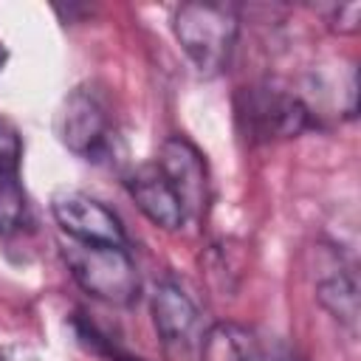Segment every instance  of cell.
Returning a JSON list of instances; mask_svg holds the SVG:
<instances>
[{
	"instance_id": "cell-1",
	"label": "cell",
	"mask_w": 361,
	"mask_h": 361,
	"mask_svg": "<svg viewBox=\"0 0 361 361\" xmlns=\"http://www.w3.org/2000/svg\"><path fill=\"white\" fill-rule=\"evenodd\" d=\"M175 39L192 68L212 79L223 73L240 34V14L228 3H183L172 17Z\"/></svg>"
},
{
	"instance_id": "cell-2",
	"label": "cell",
	"mask_w": 361,
	"mask_h": 361,
	"mask_svg": "<svg viewBox=\"0 0 361 361\" xmlns=\"http://www.w3.org/2000/svg\"><path fill=\"white\" fill-rule=\"evenodd\" d=\"M62 257L73 282L93 299L107 305H121V307L138 299L141 279H138V268L133 262L130 248L68 243Z\"/></svg>"
},
{
	"instance_id": "cell-3",
	"label": "cell",
	"mask_w": 361,
	"mask_h": 361,
	"mask_svg": "<svg viewBox=\"0 0 361 361\" xmlns=\"http://www.w3.org/2000/svg\"><path fill=\"white\" fill-rule=\"evenodd\" d=\"M237 116L245 121V133L254 141L271 138H296L307 127H313L310 107L288 90H276L271 85L245 87L237 102Z\"/></svg>"
},
{
	"instance_id": "cell-4",
	"label": "cell",
	"mask_w": 361,
	"mask_h": 361,
	"mask_svg": "<svg viewBox=\"0 0 361 361\" xmlns=\"http://www.w3.org/2000/svg\"><path fill=\"white\" fill-rule=\"evenodd\" d=\"M59 141L79 158L102 161L110 152V116L93 87H73L56 116Z\"/></svg>"
},
{
	"instance_id": "cell-5",
	"label": "cell",
	"mask_w": 361,
	"mask_h": 361,
	"mask_svg": "<svg viewBox=\"0 0 361 361\" xmlns=\"http://www.w3.org/2000/svg\"><path fill=\"white\" fill-rule=\"evenodd\" d=\"M51 214L71 243L127 248V234L118 214L85 192H76V189L56 192L51 197Z\"/></svg>"
},
{
	"instance_id": "cell-6",
	"label": "cell",
	"mask_w": 361,
	"mask_h": 361,
	"mask_svg": "<svg viewBox=\"0 0 361 361\" xmlns=\"http://www.w3.org/2000/svg\"><path fill=\"white\" fill-rule=\"evenodd\" d=\"M149 310L155 333L172 358L186 361L192 353H200V338L206 333L200 330V310L178 282L161 279L152 290Z\"/></svg>"
},
{
	"instance_id": "cell-7",
	"label": "cell",
	"mask_w": 361,
	"mask_h": 361,
	"mask_svg": "<svg viewBox=\"0 0 361 361\" xmlns=\"http://www.w3.org/2000/svg\"><path fill=\"white\" fill-rule=\"evenodd\" d=\"M155 164L161 166V172L172 183L175 195L180 197L186 223L197 220L209 200V178H206V161H203L200 149L183 135H169L161 144V155Z\"/></svg>"
},
{
	"instance_id": "cell-8",
	"label": "cell",
	"mask_w": 361,
	"mask_h": 361,
	"mask_svg": "<svg viewBox=\"0 0 361 361\" xmlns=\"http://www.w3.org/2000/svg\"><path fill=\"white\" fill-rule=\"evenodd\" d=\"M313 290L319 305L344 327L358 324V276L355 265L338 248H319L313 268Z\"/></svg>"
},
{
	"instance_id": "cell-9",
	"label": "cell",
	"mask_w": 361,
	"mask_h": 361,
	"mask_svg": "<svg viewBox=\"0 0 361 361\" xmlns=\"http://www.w3.org/2000/svg\"><path fill=\"white\" fill-rule=\"evenodd\" d=\"M127 192L152 226L164 231H178L180 226H186V212L180 206V197L175 195L172 183L166 180V175L155 161L133 169V175L127 178Z\"/></svg>"
},
{
	"instance_id": "cell-10",
	"label": "cell",
	"mask_w": 361,
	"mask_h": 361,
	"mask_svg": "<svg viewBox=\"0 0 361 361\" xmlns=\"http://www.w3.org/2000/svg\"><path fill=\"white\" fill-rule=\"evenodd\" d=\"M197 355L200 361H290L288 355L271 350L254 330L234 322L212 324L200 338Z\"/></svg>"
},
{
	"instance_id": "cell-11",
	"label": "cell",
	"mask_w": 361,
	"mask_h": 361,
	"mask_svg": "<svg viewBox=\"0 0 361 361\" xmlns=\"http://www.w3.org/2000/svg\"><path fill=\"white\" fill-rule=\"evenodd\" d=\"M25 214V192L17 169H0V231L20 226Z\"/></svg>"
},
{
	"instance_id": "cell-12",
	"label": "cell",
	"mask_w": 361,
	"mask_h": 361,
	"mask_svg": "<svg viewBox=\"0 0 361 361\" xmlns=\"http://www.w3.org/2000/svg\"><path fill=\"white\" fill-rule=\"evenodd\" d=\"M79 338H82L93 353L104 355L107 361H144V358H138V355L124 353L113 338H107L104 333H99L93 324H82V327H79Z\"/></svg>"
},
{
	"instance_id": "cell-13",
	"label": "cell",
	"mask_w": 361,
	"mask_h": 361,
	"mask_svg": "<svg viewBox=\"0 0 361 361\" xmlns=\"http://www.w3.org/2000/svg\"><path fill=\"white\" fill-rule=\"evenodd\" d=\"M327 25L336 34H355L361 28V6L358 3H341L327 17Z\"/></svg>"
},
{
	"instance_id": "cell-14",
	"label": "cell",
	"mask_w": 361,
	"mask_h": 361,
	"mask_svg": "<svg viewBox=\"0 0 361 361\" xmlns=\"http://www.w3.org/2000/svg\"><path fill=\"white\" fill-rule=\"evenodd\" d=\"M20 135L14 133V127L0 121V169H20Z\"/></svg>"
},
{
	"instance_id": "cell-15",
	"label": "cell",
	"mask_w": 361,
	"mask_h": 361,
	"mask_svg": "<svg viewBox=\"0 0 361 361\" xmlns=\"http://www.w3.org/2000/svg\"><path fill=\"white\" fill-rule=\"evenodd\" d=\"M0 361H39V355H34L31 350H23V347H3Z\"/></svg>"
},
{
	"instance_id": "cell-16",
	"label": "cell",
	"mask_w": 361,
	"mask_h": 361,
	"mask_svg": "<svg viewBox=\"0 0 361 361\" xmlns=\"http://www.w3.org/2000/svg\"><path fill=\"white\" fill-rule=\"evenodd\" d=\"M3 59H6V51H3V42H0V65H3Z\"/></svg>"
}]
</instances>
